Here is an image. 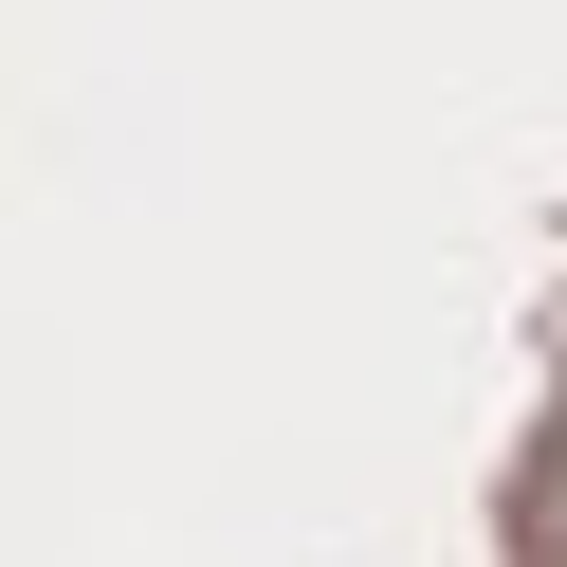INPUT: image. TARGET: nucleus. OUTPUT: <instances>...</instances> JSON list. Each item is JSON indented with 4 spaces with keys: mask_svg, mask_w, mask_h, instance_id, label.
<instances>
[{
    "mask_svg": "<svg viewBox=\"0 0 567 567\" xmlns=\"http://www.w3.org/2000/svg\"><path fill=\"white\" fill-rule=\"evenodd\" d=\"M530 567H567V440L530 457Z\"/></svg>",
    "mask_w": 567,
    "mask_h": 567,
    "instance_id": "f257e3e1",
    "label": "nucleus"
}]
</instances>
